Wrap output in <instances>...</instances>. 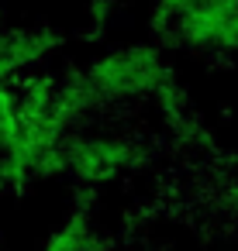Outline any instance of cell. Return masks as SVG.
I'll return each instance as SVG.
<instances>
[{
  "mask_svg": "<svg viewBox=\"0 0 238 251\" xmlns=\"http://www.w3.org/2000/svg\"><path fill=\"white\" fill-rule=\"evenodd\" d=\"M97 248V237H93V227L87 217H73L66 220L49 241H45V251H93Z\"/></svg>",
  "mask_w": 238,
  "mask_h": 251,
  "instance_id": "1",
  "label": "cell"
}]
</instances>
